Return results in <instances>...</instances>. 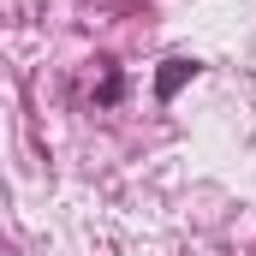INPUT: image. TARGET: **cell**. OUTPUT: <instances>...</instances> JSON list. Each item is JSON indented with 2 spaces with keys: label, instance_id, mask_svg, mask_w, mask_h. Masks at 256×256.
Listing matches in <instances>:
<instances>
[{
  "label": "cell",
  "instance_id": "6da1fadb",
  "mask_svg": "<svg viewBox=\"0 0 256 256\" xmlns=\"http://www.w3.org/2000/svg\"><path fill=\"white\" fill-rule=\"evenodd\" d=\"M185 78H196V60H167V72H161V84H155V96H161V102H173Z\"/></svg>",
  "mask_w": 256,
  "mask_h": 256
}]
</instances>
